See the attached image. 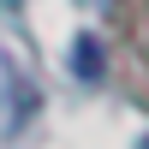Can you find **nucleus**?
Listing matches in <instances>:
<instances>
[{
  "instance_id": "obj_1",
  "label": "nucleus",
  "mask_w": 149,
  "mask_h": 149,
  "mask_svg": "<svg viewBox=\"0 0 149 149\" xmlns=\"http://www.w3.org/2000/svg\"><path fill=\"white\" fill-rule=\"evenodd\" d=\"M72 66H78V78H102V48L84 36V42L72 48Z\"/></svg>"
}]
</instances>
